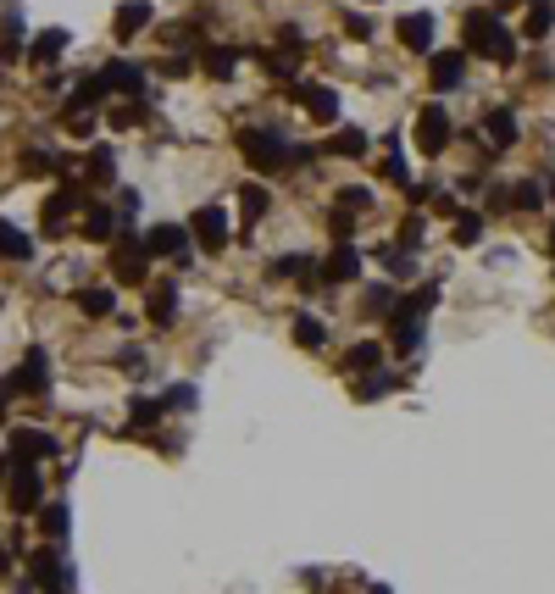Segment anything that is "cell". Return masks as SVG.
I'll return each instance as SVG.
<instances>
[{
    "label": "cell",
    "mask_w": 555,
    "mask_h": 594,
    "mask_svg": "<svg viewBox=\"0 0 555 594\" xmlns=\"http://www.w3.org/2000/svg\"><path fill=\"white\" fill-rule=\"evenodd\" d=\"M550 22H555V6H550V0H528V22H522V34H528V40H544Z\"/></svg>",
    "instance_id": "obj_28"
},
{
    "label": "cell",
    "mask_w": 555,
    "mask_h": 594,
    "mask_svg": "<svg viewBox=\"0 0 555 594\" xmlns=\"http://www.w3.org/2000/svg\"><path fill=\"white\" fill-rule=\"evenodd\" d=\"M101 101H106V84H101V78H84V84L73 89V101H67V106H73V112H94Z\"/></svg>",
    "instance_id": "obj_38"
},
{
    "label": "cell",
    "mask_w": 555,
    "mask_h": 594,
    "mask_svg": "<svg viewBox=\"0 0 555 594\" xmlns=\"http://www.w3.org/2000/svg\"><path fill=\"white\" fill-rule=\"evenodd\" d=\"M34 578L45 589H67V567H61V550H34Z\"/></svg>",
    "instance_id": "obj_24"
},
{
    "label": "cell",
    "mask_w": 555,
    "mask_h": 594,
    "mask_svg": "<svg viewBox=\"0 0 555 594\" xmlns=\"http://www.w3.org/2000/svg\"><path fill=\"white\" fill-rule=\"evenodd\" d=\"M439 306V284H422L411 294H400L395 311H389V345H395L400 356H411L422 345V322H428V311Z\"/></svg>",
    "instance_id": "obj_1"
},
{
    "label": "cell",
    "mask_w": 555,
    "mask_h": 594,
    "mask_svg": "<svg viewBox=\"0 0 555 594\" xmlns=\"http://www.w3.org/2000/svg\"><path fill=\"white\" fill-rule=\"evenodd\" d=\"M73 212H89V189H84V184H61V189H50V194H45V212H40V217H45V228L56 234V228L67 222Z\"/></svg>",
    "instance_id": "obj_9"
},
{
    "label": "cell",
    "mask_w": 555,
    "mask_h": 594,
    "mask_svg": "<svg viewBox=\"0 0 555 594\" xmlns=\"http://www.w3.org/2000/svg\"><path fill=\"white\" fill-rule=\"evenodd\" d=\"M101 84H106V94H139L145 89V68L139 61H106Z\"/></svg>",
    "instance_id": "obj_13"
},
{
    "label": "cell",
    "mask_w": 555,
    "mask_h": 594,
    "mask_svg": "<svg viewBox=\"0 0 555 594\" xmlns=\"http://www.w3.org/2000/svg\"><path fill=\"white\" fill-rule=\"evenodd\" d=\"M511 206H516V212H539V206H544V184H539V178H522V184L511 189Z\"/></svg>",
    "instance_id": "obj_34"
},
{
    "label": "cell",
    "mask_w": 555,
    "mask_h": 594,
    "mask_svg": "<svg viewBox=\"0 0 555 594\" xmlns=\"http://www.w3.org/2000/svg\"><path fill=\"white\" fill-rule=\"evenodd\" d=\"M300 106L311 112V122H339V94L328 84H300Z\"/></svg>",
    "instance_id": "obj_16"
},
{
    "label": "cell",
    "mask_w": 555,
    "mask_h": 594,
    "mask_svg": "<svg viewBox=\"0 0 555 594\" xmlns=\"http://www.w3.org/2000/svg\"><path fill=\"white\" fill-rule=\"evenodd\" d=\"M145 250H150V256H178V261H189V228H178V222L150 228V234H145Z\"/></svg>",
    "instance_id": "obj_12"
},
{
    "label": "cell",
    "mask_w": 555,
    "mask_h": 594,
    "mask_svg": "<svg viewBox=\"0 0 555 594\" xmlns=\"http://www.w3.org/2000/svg\"><path fill=\"white\" fill-rule=\"evenodd\" d=\"M228 234H234V222H228V212H222V206H201V212L189 217V239L201 245V250H211V256L228 245Z\"/></svg>",
    "instance_id": "obj_7"
},
{
    "label": "cell",
    "mask_w": 555,
    "mask_h": 594,
    "mask_svg": "<svg viewBox=\"0 0 555 594\" xmlns=\"http://www.w3.org/2000/svg\"><path fill=\"white\" fill-rule=\"evenodd\" d=\"M550 256H555V228H550Z\"/></svg>",
    "instance_id": "obj_54"
},
{
    "label": "cell",
    "mask_w": 555,
    "mask_h": 594,
    "mask_svg": "<svg viewBox=\"0 0 555 594\" xmlns=\"http://www.w3.org/2000/svg\"><path fill=\"white\" fill-rule=\"evenodd\" d=\"M395 301H400V289H395V284H378V289H367V317L395 311Z\"/></svg>",
    "instance_id": "obj_41"
},
{
    "label": "cell",
    "mask_w": 555,
    "mask_h": 594,
    "mask_svg": "<svg viewBox=\"0 0 555 594\" xmlns=\"http://www.w3.org/2000/svg\"><path fill=\"white\" fill-rule=\"evenodd\" d=\"M106 267H112L117 284H150V250H145V239H117L112 256H106Z\"/></svg>",
    "instance_id": "obj_4"
},
{
    "label": "cell",
    "mask_w": 555,
    "mask_h": 594,
    "mask_svg": "<svg viewBox=\"0 0 555 594\" xmlns=\"http://www.w3.org/2000/svg\"><path fill=\"white\" fill-rule=\"evenodd\" d=\"M139 122H150V106L145 101H128V106L112 112V128H139Z\"/></svg>",
    "instance_id": "obj_42"
},
{
    "label": "cell",
    "mask_w": 555,
    "mask_h": 594,
    "mask_svg": "<svg viewBox=\"0 0 555 594\" xmlns=\"http://www.w3.org/2000/svg\"><path fill=\"white\" fill-rule=\"evenodd\" d=\"M67 134L89 140V134H94V112H67Z\"/></svg>",
    "instance_id": "obj_48"
},
{
    "label": "cell",
    "mask_w": 555,
    "mask_h": 594,
    "mask_svg": "<svg viewBox=\"0 0 555 594\" xmlns=\"http://www.w3.org/2000/svg\"><path fill=\"white\" fill-rule=\"evenodd\" d=\"M367 134H362V128H339V134L328 140V145H322V150H328V156H345V161H362L367 156Z\"/></svg>",
    "instance_id": "obj_23"
},
{
    "label": "cell",
    "mask_w": 555,
    "mask_h": 594,
    "mask_svg": "<svg viewBox=\"0 0 555 594\" xmlns=\"http://www.w3.org/2000/svg\"><path fill=\"white\" fill-rule=\"evenodd\" d=\"M345 367H350V373H378V367H383V345H378V339H355L350 356H345Z\"/></svg>",
    "instance_id": "obj_25"
},
{
    "label": "cell",
    "mask_w": 555,
    "mask_h": 594,
    "mask_svg": "<svg viewBox=\"0 0 555 594\" xmlns=\"http://www.w3.org/2000/svg\"><path fill=\"white\" fill-rule=\"evenodd\" d=\"M67 527H73L67 500H50V506H45V534H50V539H67Z\"/></svg>",
    "instance_id": "obj_40"
},
{
    "label": "cell",
    "mask_w": 555,
    "mask_h": 594,
    "mask_svg": "<svg viewBox=\"0 0 555 594\" xmlns=\"http://www.w3.org/2000/svg\"><path fill=\"white\" fill-rule=\"evenodd\" d=\"M483 134L495 140L500 150H511V145H516V112H511V106H488V112H483Z\"/></svg>",
    "instance_id": "obj_18"
},
{
    "label": "cell",
    "mask_w": 555,
    "mask_h": 594,
    "mask_svg": "<svg viewBox=\"0 0 555 594\" xmlns=\"http://www.w3.org/2000/svg\"><path fill=\"white\" fill-rule=\"evenodd\" d=\"M506 6H528V0H495V12H506Z\"/></svg>",
    "instance_id": "obj_52"
},
{
    "label": "cell",
    "mask_w": 555,
    "mask_h": 594,
    "mask_svg": "<svg viewBox=\"0 0 555 594\" xmlns=\"http://www.w3.org/2000/svg\"><path fill=\"white\" fill-rule=\"evenodd\" d=\"M234 68H239V50H234V45H211V50H206V73H211V78H228Z\"/></svg>",
    "instance_id": "obj_37"
},
{
    "label": "cell",
    "mask_w": 555,
    "mask_h": 594,
    "mask_svg": "<svg viewBox=\"0 0 555 594\" xmlns=\"http://www.w3.org/2000/svg\"><path fill=\"white\" fill-rule=\"evenodd\" d=\"M17 45H22V17L12 12V17H0V61H12Z\"/></svg>",
    "instance_id": "obj_39"
},
{
    "label": "cell",
    "mask_w": 555,
    "mask_h": 594,
    "mask_svg": "<svg viewBox=\"0 0 555 594\" xmlns=\"http://www.w3.org/2000/svg\"><path fill=\"white\" fill-rule=\"evenodd\" d=\"M161 400H167V411H173V406H194V389H189V383H178V389L161 394Z\"/></svg>",
    "instance_id": "obj_50"
},
{
    "label": "cell",
    "mask_w": 555,
    "mask_h": 594,
    "mask_svg": "<svg viewBox=\"0 0 555 594\" xmlns=\"http://www.w3.org/2000/svg\"><path fill=\"white\" fill-rule=\"evenodd\" d=\"M383 178H389V184H400V189H411V167H406V156H389Z\"/></svg>",
    "instance_id": "obj_47"
},
{
    "label": "cell",
    "mask_w": 555,
    "mask_h": 594,
    "mask_svg": "<svg viewBox=\"0 0 555 594\" xmlns=\"http://www.w3.org/2000/svg\"><path fill=\"white\" fill-rule=\"evenodd\" d=\"M61 50H67V28H45V34L28 40V61H34V68H50Z\"/></svg>",
    "instance_id": "obj_19"
},
{
    "label": "cell",
    "mask_w": 555,
    "mask_h": 594,
    "mask_svg": "<svg viewBox=\"0 0 555 594\" xmlns=\"http://www.w3.org/2000/svg\"><path fill=\"white\" fill-rule=\"evenodd\" d=\"M461 40H467L472 56H495L500 68H511V61H516V40L506 34L500 12H467V17H461Z\"/></svg>",
    "instance_id": "obj_3"
},
{
    "label": "cell",
    "mask_w": 555,
    "mask_h": 594,
    "mask_svg": "<svg viewBox=\"0 0 555 594\" xmlns=\"http://www.w3.org/2000/svg\"><path fill=\"white\" fill-rule=\"evenodd\" d=\"M455 140V122H450V112L434 101V106H422L416 112V150L422 156H444V145Z\"/></svg>",
    "instance_id": "obj_5"
},
{
    "label": "cell",
    "mask_w": 555,
    "mask_h": 594,
    "mask_svg": "<svg viewBox=\"0 0 555 594\" xmlns=\"http://www.w3.org/2000/svg\"><path fill=\"white\" fill-rule=\"evenodd\" d=\"M400 250H422V217H406V228H400Z\"/></svg>",
    "instance_id": "obj_46"
},
{
    "label": "cell",
    "mask_w": 555,
    "mask_h": 594,
    "mask_svg": "<svg viewBox=\"0 0 555 594\" xmlns=\"http://www.w3.org/2000/svg\"><path fill=\"white\" fill-rule=\"evenodd\" d=\"M0 422H6V394H0Z\"/></svg>",
    "instance_id": "obj_53"
},
{
    "label": "cell",
    "mask_w": 555,
    "mask_h": 594,
    "mask_svg": "<svg viewBox=\"0 0 555 594\" xmlns=\"http://www.w3.org/2000/svg\"><path fill=\"white\" fill-rule=\"evenodd\" d=\"M84 234H89V239H112V234H117V217H112L106 206H89V212H84Z\"/></svg>",
    "instance_id": "obj_35"
},
{
    "label": "cell",
    "mask_w": 555,
    "mask_h": 594,
    "mask_svg": "<svg viewBox=\"0 0 555 594\" xmlns=\"http://www.w3.org/2000/svg\"><path fill=\"white\" fill-rule=\"evenodd\" d=\"M478 239H483V217L461 212V217H455V245H478Z\"/></svg>",
    "instance_id": "obj_43"
},
{
    "label": "cell",
    "mask_w": 555,
    "mask_h": 594,
    "mask_svg": "<svg viewBox=\"0 0 555 594\" xmlns=\"http://www.w3.org/2000/svg\"><path fill=\"white\" fill-rule=\"evenodd\" d=\"M161 411H167V400H134V406H128V434H134V428H139V434H145V428H156Z\"/></svg>",
    "instance_id": "obj_31"
},
{
    "label": "cell",
    "mask_w": 555,
    "mask_h": 594,
    "mask_svg": "<svg viewBox=\"0 0 555 594\" xmlns=\"http://www.w3.org/2000/svg\"><path fill=\"white\" fill-rule=\"evenodd\" d=\"M261 68H267V78H283L289 84V78L300 73V56L295 50H267V56H261Z\"/></svg>",
    "instance_id": "obj_32"
},
{
    "label": "cell",
    "mask_w": 555,
    "mask_h": 594,
    "mask_svg": "<svg viewBox=\"0 0 555 594\" xmlns=\"http://www.w3.org/2000/svg\"><path fill=\"white\" fill-rule=\"evenodd\" d=\"M139 28H150V0H122L117 6V40H134Z\"/></svg>",
    "instance_id": "obj_20"
},
{
    "label": "cell",
    "mask_w": 555,
    "mask_h": 594,
    "mask_svg": "<svg viewBox=\"0 0 555 594\" xmlns=\"http://www.w3.org/2000/svg\"><path fill=\"white\" fill-rule=\"evenodd\" d=\"M45 389H50V356L34 345V350L22 356L17 378H6V383H0V394H45Z\"/></svg>",
    "instance_id": "obj_8"
},
{
    "label": "cell",
    "mask_w": 555,
    "mask_h": 594,
    "mask_svg": "<svg viewBox=\"0 0 555 594\" xmlns=\"http://www.w3.org/2000/svg\"><path fill=\"white\" fill-rule=\"evenodd\" d=\"M372 594H389V589H383V583H378V589H372Z\"/></svg>",
    "instance_id": "obj_55"
},
{
    "label": "cell",
    "mask_w": 555,
    "mask_h": 594,
    "mask_svg": "<svg viewBox=\"0 0 555 594\" xmlns=\"http://www.w3.org/2000/svg\"><path fill=\"white\" fill-rule=\"evenodd\" d=\"M378 261L389 267V278H406V273H416V256H411V250H400V245H383V250H378Z\"/></svg>",
    "instance_id": "obj_36"
},
{
    "label": "cell",
    "mask_w": 555,
    "mask_h": 594,
    "mask_svg": "<svg viewBox=\"0 0 555 594\" xmlns=\"http://www.w3.org/2000/svg\"><path fill=\"white\" fill-rule=\"evenodd\" d=\"M334 194H339L345 212H367V206H372V189H362V184H345V189H334Z\"/></svg>",
    "instance_id": "obj_44"
},
{
    "label": "cell",
    "mask_w": 555,
    "mask_h": 594,
    "mask_svg": "<svg viewBox=\"0 0 555 594\" xmlns=\"http://www.w3.org/2000/svg\"><path fill=\"white\" fill-rule=\"evenodd\" d=\"M261 212H267V189H261V184H245V189H239V217H245V228H255Z\"/></svg>",
    "instance_id": "obj_29"
},
{
    "label": "cell",
    "mask_w": 555,
    "mask_h": 594,
    "mask_svg": "<svg viewBox=\"0 0 555 594\" xmlns=\"http://www.w3.org/2000/svg\"><path fill=\"white\" fill-rule=\"evenodd\" d=\"M295 345H306V350H322V345H328V328H322L311 311H300V317H295Z\"/></svg>",
    "instance_id": "obj_30"
},
{
    "label": "cell",
    "mask_w": 555,
    "mask_h": 594,
    "mask_svg": "<svg viewBox=\"0 0 555 594\" xmlns=\"http://www.w3.org/2000/svg\"><path fill=\"white\" fill-rule=\"evenodd\" d=\"M400 383V373H367V378H355V400H378V394H389V389H395Z\"/></svg>",
    "instance_id": "obj_27"
},
{
    "label": "cell",
    "mask_w": 555,
    "mask_h": 594,
    "mask_svg": "<svg viewBox=\"0 0 555 594\" xmlns=\"http://www.w3.org/2000/svg\"><path fill=\"white\" fill-rule=\"evenodd\" d=\"M40 494H45V483H40V472H34V461H12V478H6L12 511H17V517H34V511H40Z\"/></svg>",
    "instance_id": "obj_6"
},
{
    "label": "cell",
    "mask_w": 555,
    "mask_h": 594,
    "mask_svg": "<svg viewBox=\"0 0 555 594\" xmlns=\"http://www.w3.org/2000/svg\"><path fill=\"white\" fill-rule=\"evenodd\" d=\"M345 34H350V40H372V22H367L362 12H350V17H345Z\"/></svg>",
    "instance_id": "obj_49"
},
{
    "label": "cell",
    "mask_w": 555,
    "mask_h": 594,
    "mask_svg": "<svg viewBox=\"0 0 555 594\" xmlns=\"http://www.w3.org/2000/svg\"><path fill=\"white\" fill-rule=\"evenodd\" d=\"M428 78H434V89H455V84L467 78V50H444V56H434Z\"/></svg>",
    "instance_id": "obj_17"
},
{
    "label": "cell",
    "mask_w": 555,
    "mask_h": 594,
    "mask_svg": "<svg viewBox=\"0 0 555 594\" xmlns=\"http://www.w3.org/2000/svg\"><path fill=\"white\" fill-rule=\"evenodd\" d=\"M145 317L156 328H167L178 317V284L173 278H150V294H145Z\"/></svg>",
    "instance_id": "obj_11"
},
{
    "label": "cell",
    "mask_w": 555,
    "mask_h": 594,
    "mask_svg": "<svg viewBox=\"0 0 555 594\" xmlns=\"http://www.w3.org/2000/svg\"><path fill=\"white\" fill-rule=\"evenodd\" d=\"M78 311H84V317H112V311H117V294H112L106 284L78 289Z\"/></svg>",
    "instance_id": "obj_26"
},
{
    "label": "cell",
    "mask_w": 555,
    "mask_h": 594,
    "mask_svg": "<svg viewBox=\"0 0 555 594\" xmlns=\"http://www.w3.org/2000/svg\"><path fill=\"white\" fill-rule=\"evenodd\" d=\"M328 228H334V239H339V245H350V234H355V212H345V206H339V212L328 217Z\"/></svg>",
    "instance_id": "obj_45"
},
{
    "label": "cell",
    "mask_w": 555,
    "mask_h": 594,
    "mask_svg": "<svg viewBox=\"0 0 555 594\" xmlns=\"http://www.w3.org/2000/svg\"><path fill=\"white\" fill-rule=\"evenodd\" d=\"M17 167L28 173V178H45V173H67V156H56V150H22V161H17Z\"/></svg>",
    "instance_id": "obj_22"
},
{
    "label": "cell",
    "mask_w": 555,
    "mask_h": 594,
    "mask_svg": "<svg viewBox=\"0 0 555 594\" xmlns=\"http://www.w3.org/2000/svg\"><path fill=\"white\" fill-rule=\"evenodd\" d=\"M239 150H245V161L255 173H283V167H300V145H289L278 128H239V140H234Z\"/></svg>",
    "instance_id": "obj_2"
},
{
    "label": "cell",
    "mask_w": 555,
    "mask_h": 594,
    "mask_svg": "<svg viewBox=\"0 0 555 594\" xmlns=\"http://www.w3.org/2000/svg\"><path fill=\"white\" fill-rule=\"evenodd\" d=\"M50 455H61V445L45 428H17L12 434V461H50Z\"/></svg>",
    "instance_id": "obj_10"
},
{
    "label": "cell",
    "mask_w": 555,
    "mask_h": 594,
    "mask_svg": "<svg viewBox=\"0 0 555 594\" xmlns=\"http://www.w3.org/2000/svg\"><path fill=\"white\" fill-rule=\"evenodd\" d=\"M362 278V250L355 245H339L328 261H322V284H355Z\"/></svg>",
    "instance_id": "obj_15"
},
{
    "label": "cell",
    "mask_w": 555,
    "mask_h": 594,
    "mask_svg": "<svg viewBox=\"0 0 555 594\" xmlns=\"http://www.w3.org/2000/svg\"><path fill=\"white\" fill-rule=\"evenodd\" d=\"M400 45L416 50V56H428L434 50V12H406L400 17Z\"/></svg>",
    "instance_id": "obj_14"
},
{
    "label": "cell",
    "mask_w": 555,
    "mask_h": 594,
    "mask_svg": "<svg viewBox=\"0 0 555 594\" xmlns=\"http://www.w3.org/2000/svg\"><path fill=\"white\" fill-rule=\"evenodd\" d=\"M161 73H167V78H184V73H189V56H184V50L167 56V61H161Z\"/></svg>",
    "instance_id": "obj_51"
},
{
    "label": "cell",
    "mask_w": 555,
    "mask_h": 594,
    "mask_svg": "<svg viewBox=\"0 0 555 594\" xmlns=\"http://www.w3.org/2000/svg\"><path fill=\"white\" fill-rule=\"evenodd\" d=\"M0 256H12V261H34V239H22L12 222H0Z\"/></svg>",
    "instance_id": "obj_33"
},
{
    "label": "cell",
    "mask_w": 555,
    "mask_h": 594,
    "mask_svg": "<svg viewBox=\"0 0 555 594\" xmlns=\"http://www.w3.org/2000/svg\"><path fill=\"white\" fill-rule=\"evenodd\" d=\"M84 178H89V184H112V178H117V150H112V145H89Z\"/></svg>",
    "instance_id": "obj_21"
}]
</instances>
